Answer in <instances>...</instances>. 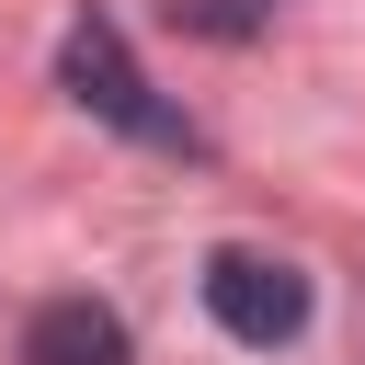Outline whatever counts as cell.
<instances>
[{"label":"cell","instance_id":"2","mask_svg":"<svg viewBox=\"0 0 365 365\" xmlns=\"http://www.w3.org/2000/svg\"><path fill=\"white\" fill-rule=\"evenodd\" d=\"M205 319H217L228 342L274 354V342L308 331V274H297L285 251H205Z\"/></svg>","mask_w":365,"mask_h":365},{"label":"cell","instance_id":"1","mask_svg":"<svg viewBox=\"0 0 365 365\" xmlns=\"http://www.w3.org/2000/svg\"><path fill=\"white\" fill-rule=\"evenodd\" d=\"M57 80H68V103H80V114H103L114 137H137V148H171V160H205V125L137 80V57H125V34H114V23H68V46H57Z\"/></svg>","mask_w":365,"mask_h":365},{"label":"cell","instance_id":"3","mask_svg":"<svg viewBox=\"0 0 365 365\" xmlns=\"http://www.w3.org/2000/svg\"><path fill=\"white\" fill-rule=\"evenodd\" d=\"M23 365H137V342L103 297H46L23 319Z\"/></svg>","mask_w":365,"mask_h":365},{"label":"cell","instance_id":"4","mask_svg":"<svg viewBox=\"0 0 365 365\" xmlns=\"http://www.w3.org/2000/svg\"><path fill=\"white\" fill-rule=\"evenodd\" d=\"M182 23H205V34H251V11H240V0H182Z\"/></svg>","mask_w":365,"mask_h":365}]
</instances>
